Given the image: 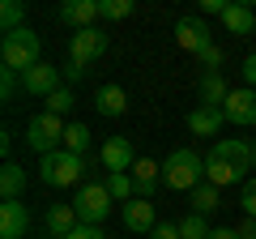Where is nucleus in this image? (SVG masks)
<instances>
[{
	"label": "nucleus",
	"instance_id": "27",
	"mask_svg": "<svg viewBox=\"0 0 256 239\" xmlns=\"http://www.w3.org/2000/svg\"><path fill=\"white\" fill-rule=\"evenodd\" d=\"M47 102V111H52V116H68V111H73V90H68V86H60V90L52 94V98H43Z\"/></svg>",
	"mask_w": 256,
	"mask_h": 239
},
{
	"label": "nucleus",
	"instance_id": "32",
	"mask_svg": "<svg viewBox=\"0 0 256 239\" xmlns=\"http://www.w3.org/2000/svg\"><path fill=\"white\" fill-rule=\"evenodd\" d=\"M201 64H205V73H218V64H222V47H210V52L201 56Z\"/></svg>",
	"mask_w": 256,
	"mask_h": 239
},
{
	"label": "nucleus",
	"instance_id": "23",
	"mask_svg": "<svg viewBox=\"0 0 256 239\" xmlns=\"http://www.w3.org/2000/svg\"><path fill=\"white\" fill-rule=\"evenodd\" d=\"M214 210H218V188L205 180V184L192 188V214H201V218H205V214H214Z\"/></svg>",
	"mask_w": 256,
	"mask_h": 239
},
{
	"label": "nucleus",
	"instance_id": "15",
	"mask_svg": "<svg viewBox=\"0 0 256 239\" xmlns=\"http://www.w3.org/2000/svg\"><path fill=\"white\" fill-rule=\"evenodd\" d=\"M124 226H128V230H137V235H150V230L158 226L154 205H150L146 196H132V201L124 205Z\"/></svg>",
	"mask_w": 256,
	"mask_h": 239
},
{
	"label": "nucleus",
	"instance_id": "17",
	"mask_svg": "<svg viewBox=\"0 0 256 239\" xmlns=\"http://www.w3.org/2000/svg\"><path fill=\"white\" fill-rule=\"evenodd\" d=\"M77 226H82V222H77L73 205H52V210H47V230H52L56 239H68Z\"/></svg>",
	"mask_w": 256,
	"mask_h": 239
},
{
	"label": "nucleus",
	"instance_id": "9",
	"mask_svg": "<svg viewBox=\"0 0 256 239\" xmlns=\"http://www.w3.org/2000/svg\"><path fill=\"white\" fill-rule=\"evenodd\" d=\"M175 43L184 47V52H196V56H205L210 52V26H205L201 18H180L175 22Z\"/></svg>",
	"mask_w": 256,
	"mask_h": 239
},
{
	"label": "nucleus",
	"instance_id": "5",
	"mask_svg": "<svg viewBox=\"0 0 256 239\" xmlns=\"http://www.w3.org/2000/svg\"><path fill=\"white\" fill-rule=\"evenodd\" d=\"M86 171V158L82 154H68V150H56V154L38 158V180L47 188H73Z\"/></svg>",
	"mask_w": 256,
	"mask_h": 239
},
{
	"label": "nucleus",
	"instance_id": "21",
	"mask_svg": "<svg viewBox=\"0 0 256 239\" xmlns=\"http://www.w3.org/2000/svg\"><path fill=\"white\" fill-rule=\"evenodd\" d=\"M222 26H226L230 34H252L256 30V13L248 9V4H230V9L222 13Z\"/></svg>",
	"mask_w": 256,
	"mask_h": 239
},
{
	"label": "nucleus",
	"instance_id": "8",
	"mask_svg": "<svg viewBox=\"0 0 256 239\" xmlns=\"http://www.w3.org/2000/svg\"><path fill=\"white\" fill-rule=\"evenodd\" d=\"M222 116H226L230 124H239V128H252V124H256V90H252V86L230 90V98L222 102Z\"/></svg>",
	"mask_w": 256,
	"mask_h": 239
},
{
	"label": "nucleus",
	"instance_id": "14",
	"mask_svg": "<svg viewBox=\"0 0 256 239\" xmlns=\"http://www.w3.org/2000/svg\"><path fill=\"white\" fill-rule=\"evenodd\" d=\"M222 124H226V116H222V107H196L188 111V128L196 132V137H218L222 132Z\"/></svg>",
	"mask_w": 256,
	"mask_h": 239
},
{
	"label": "nucleus",
	"instance_id": "1",
	"mask_svg": "<svg viewBox=\"0 0 256 239\" xmlns=\"http://www.w3.org/2000/svg\"><path fill=\"white\" fill-rule=\"evenodd\" d=\"M248 171H252V146L239 141V137H218L214 150L205 154V180H210L214 188L239 184Z\"/></svg>",
	"mask_w": 256,
	"mask_h": 239
},
{
	"label": "nucleus",
	"instance_id": "34",
	"mask_svg": "<svg viewBox=\"0 0 256 239\" xmlns=\"http://www.w3.org/2000/svg\"><path fill=\"white\" fill-rule=\"evenodd\" d=\"M68 239H107V235H102L98 226H77V230H73Z\"/></svg>",
	"mask_w": 256,
	"mask_h": 239
},
{
	"label": "nucleus",
	"instance_id": "22",
	"mask_svg": "<svg viewBox=\"0 0 256 239\" xmlns=\"http://www.w3.org/2000/svg\"><path fill=\"white\" fill-rule=\"evenodd\" d=\"M102 184H107V192L116 196V201H132V196H137V184H132V175H128V171H111Z\"/></svg>",
	"mask_w": 256,
	"mask_h": 239
},
{
	"label": "nucleus",
	"instance_id": "36",
	"mask_svg": "<svg viewBox=\"0 0 256 239\" xmlns=\"http://www.w3.org/2000/svg\"><path fill=\"white\" fill-rule=\"evenodd\" d=\"M235 230H239V239H256V218H244Z\"/></svg>",
	"mask_w": 256,
	"mask_h": 239
},
{
	"label": "nucleus",
	"instance_id": "11",
	"mask_svg": "<svg viewBox=\"0 0 256 239\" xmlns=\"http://www.w3.org/2000/svg\"><path fill=\"white\" fill-rule=\"evenodd\" d=\"M26 226H30L26 201H4V205H0V239H22Z\"/></svg>",
	"mask_w": 256,
	"mask_h": 239
},
{
	"label": "nucleus",
	"instance_id": "24",
	"mask_svg": "<svg viewBox=\"0 0 256 239\" xmlns=\"http://www.w3.org/2000/svg\"><path fill=\"white\" fill-rule=\"evenodd\" d=\"M64 150H68V154H86V150H90V128H86V124H68Z\"/></svg>",
	"mask_w": 256,
	"mask_h": 239
},
{
	"label": "nucleus",
	"instance_id": "37",
	"mask_svg": "<svg viewBox=\"0 0 256 239\" xmlns=\"http://www.w3.org/2000/svg\"><path fill=\"white\" fill-rule=\"evenodd\" d=\"M82 73H86V64H77V60H68V64H64V77H68V82H77Z\"/></svg>",
	"mask_w": 256,
	"mask_h": 239
},
{
	"label": "nucleus",
	"instance_id": "19",
	"mask_svg": "<svg viewBox=\"0 0 256 239\" xmlns=\"http://www.w3.org/2000/svg\"><path fill=\"white\" fill-rule=\"evenodd\" d=\"M196 98H201V107H222V102L230 98L226 82H222V73H205L201 86H196Z\"/></svg>",
	"mask_w": 256,
	"mask_h": 239
},
{
	"label": "nucleus",
	"instance_id": "3",
	"mask_svg": "<svg viewBox=\"0 0 256 239\" xmlns=\"http://www.w3.org/2000/svg\"><path fill=\"white\" fill-rule=\"evenodd\" d=\"M162 184L175 192H192L196 184H205V158L196 150H171L162 162Z\"/></svg>",
	"mask_w": 256,
	"mask_h": 239
},
{
	"label": "nucleus",
	"instance_id": "10",
	"mask_svg": "<svg viewBox=\"0 0 256 239\" xmlns=\"http://www.w3.org/2000/svg\"><path fill=\"white\" fill-rule=\"evenodd\" d=\"M98 158H102V166H107V175L111 171H132V166H137V150H132L128 137H107L102 150H98Z\"/></svg>",
	"mask_w": 256,
	"mask_h": 239
},
{
	"label": "nucleus",
	"instance_id": "26",
	"mask_svg": "<svg viewBox=\"0 0 256 239\" xmlns=\"http://www.w3.org/2000/svg\"><path fill=\"white\" fill-rule=\"evenodd\" d=\"M180 239H210V222H205L201 214H188V218L180 222Z\"/></svg>",
	"mask_w": 256,
	"mask_h": 239
},
{
	"label": "nucleus",
	"instance_id": "2",
	"mask_svg": "<svg viewBox=\"0 0 256 239\" xmlns=\"http://www.w3.org/2000/svg\"><path fill=\"white\" fill-rule=\"evenodd\" d=\"M0 60H4V68H13V73H30L34 64H43V43H38V34L30 26L9 30V34L0 38Z\"/></svg>",
	"mask_w": 256,
	"mask_h": 239
},
{
	"label": "nucleus",
	"instance_id": "30",
	"mask_svg": "<svg viewBox=\"0 0 256 239\" xmlns=\"http://www.w3.org/2000/svg\"><path fill=\"white\" fill-rule=\"evenodd\" d=\"M150 239H180V222H158L150 230Z\"/></svg>",
	"mask_w": 256,
	"mask_h": 239
},
{
	"label": "nucleus",
	"instance_id": "16",
	"mask_svg": "<svg viewBox=\"0 0 256 239\" xmlns=\"http://www.w3.org/2000/svg\"><path fill=\"white\" fill-rule=\"evenodd\" d=\"M132 184H137V196H146L150 201V192L158 188V180H162V166L154 162V158H137V166H132Z\"/></svg>",
	"mask_w": 256,
	"mask_h": 239
},
{
	"label": "nucleus",
	"instance_id": "39",
	"mask_svg": "<svg viewBox=\"0 0 256 239\" xmlns=\"http://www.w3.org/2000/svg\"><path fill=\"white\" fill-rule=\"evenodd\" d=\"M252 171H256V146H252Z\"/></svg>",
	"mask_w": 256,
	"mask_h": 239
},
{
	"label": "nucleus",
	"instance_id": "7",
	"mask_svg": "<svg viewBox=\"0 0 256 239\" xmlns=\"http://www.w3.org/2000/svg\"><path fill=\"white\" fill-rule=\"evenodd\" d=\"M102 52H107V34H102L98 26H90V30H73V38H68V60H77V64H90V60H98Z\"/></svg>",
	"mask_w": 256,
	"mask_h": 239
},
{
	"label": "nucleus",
	"instance_id": "33",
	"mask_svg": "<svg viewBox=\"0 0 256 239\" xmlns=\"http://www.w3.org/2000/svg\"><path fill=\"white\" fill-rule=\"evenodd\" d=\"M244 82H248V86L256 90V52H252V56L244 60Z\"/></svg>",
	"mask_w": 256,
	"mask_h": 239
},
{
	"label": "nucleus",
	"instance_id": "6",
	"mask_svg": "<svg viewBox=\"0 0 256 239\" xmlns=\"http://www.w3.org/2000/svg\"><path fill=\"white\" fill-rule=\"evenodd\" d=\"M68 205L77 210V222H82V226H98V222L111 214L116 196L107 192V184H102V180H94V184H82V188H77V196H73Z\"/></svg>",
	"mask_w": 256,
	"mask_h": 239
},
{
	"label": "nucleus",
	"instance_id": "31",
	"mask_svg": "<svg viewBox=\"0 0 256 239\" xmlns=\"http://www.w3.org/2000/svg\"><path fill=\"white\" fill-rule=\"evenodd\" d=\"M13 86H18V73L13 68H0V98H13Z\"/></svg>",
	"mask_w": 256,
	"mask_h": 239
},
{
	"label": "nucleus",
	"instance_id": "4",
	"mask_svg": "<svg viewBox=\"0 0 256 239\" xmlns=\"http://www.w3.org/2000/svg\"><path fill=\"white\" fill-rule=\"evenodd\" d=\"M64 132H68V124H64L60 116L38 111V116L26 124V146L34 150L38 158H47V154H56V150H64Z\"/></svg>",
	"mask_w": 256,
	"mask_h": 239
},
{
	"label": "nucleus",
	"instance_id": "12",
	"mask_svg": "<svg viewBox=\"0 0 256 239\" xmlns=\"http://www.w3.org/2000/svg\"><path fill=\"white\" fill-rule=\"evenodd\" d=\"M94 18H102L98 13V0H64L60 4V22L73 30H90Z\"/></svg>",
	"mask_w": 256,
	"mask_h": 239
},
{
	"label": "nucleus",
	"instance_id": "35",
	"mask_svg": "<svg viewBox=\"0 0 256 239\" xmlns=\"http://www.w3.org/2000/svg\"><path fill=\"white\" fill-rule=\"evenodd\" d=\"M226 9H230L226 0H201V13H218V18H222Z\"/></svg>",
	"mask_w": 256,
	"mask_h": 239
},
{
	"label": "nucleus",
	"instance_id": "20",
	"mask_svg": "<svg viewBox=\"0 0 256 239\" xmlns=\"http://www.w3.org/2000/svg\"><path fill=\"white\" fill-rule=\"evenodd\" d=\"M22 188H26V166L4 162L0 166V196L4 201H22Z\"/></svg>",
	"mask_w": 256,
	"mask_h": 239
},
{
	"label": "nucleus",
	"instance_id": "25",
	"mask_svg": "<svg viewBox=\"0 0 256 239\" xmlns=\"http://www.w3.org/2000/svg\"><path fill=\"white\" fill-rule=\"evenodd\" d=\"M22 18H26V9H22L18 0H4V4H0V26H4V34H9V30H22V26H26Z\"/></svg>",
	"mask_w": 256,
	"mask_h": 239
},
{
	"label": "nucleus",
	"instance_id": "13",
	"mask_svg": "<svg viewBox=\"0 0 256 239\" xmlns=\"http://www.w3.org/2000/svg\"><path fill=\"white\" fill-rule=\"evenodd\" d=\"M22 82H26V94L52 98V94L60 90V68H56V64H34L30 73H22Z\"/></svg>",
	"mask_w": 256,
	"mask_h": 239
},
{
	"label": "nucleus",
	"instance_id": "29",
	"mask_svg": "<svg viewBox=\"0 0 256 239\" xmlns=\"http://www.w3.org/2000/svg\"><path fill=\"white\" fill-rule=\"evenodd\" d=\"M239 210H244V218H256V175H252V180H244V192H239Z\"/></svg>",
	"mask_w": 256,
	"mask_h": 239
},
{
	"label": "nucleus",
	"instance_id": "18",
	"mask_svg": "<svg viewBox=\"0 0 256 239\" xmlns=\"http://www.w3.org/2000/svg\"><path fill=\"white\" fill-rule=\"evenodd\" d=\"M94 107L102 111V116H124L128 111V94H124V86H98V94H94Z\"/></svg>",
	"mask_w": 256,
	"mask_h": 239
},
{
	"label": "nucleus",
	"instance_id": "38",
	"mask_svg": "<svg viewBox=\"0 0 256 239\" xmlns=\"http://www.w3.org/2000/svg\"><path fill=\"white\" fill-rule=\"evenodd\" d=\"M210 239H239V230H230V226H222V230H210Z\"/></svg>",
	"mask_w": 256,
	"mask_h": 239
},
{
	"label": "nucleus",
	"instance_id": "28",
	"mask_svg": "<svg viewBox=\"0 0 256 239\" xmlns=\"http://www.w3.org/2000/svg\"><path fill=\"white\" fill-rule=\"evenodd\" d=\"M98 13H102V18H111V22H120V18L132 13V0H98Z\"/></svg>",
	"mask_w": 256,
	"mask_h": 239
}]
</instances>
